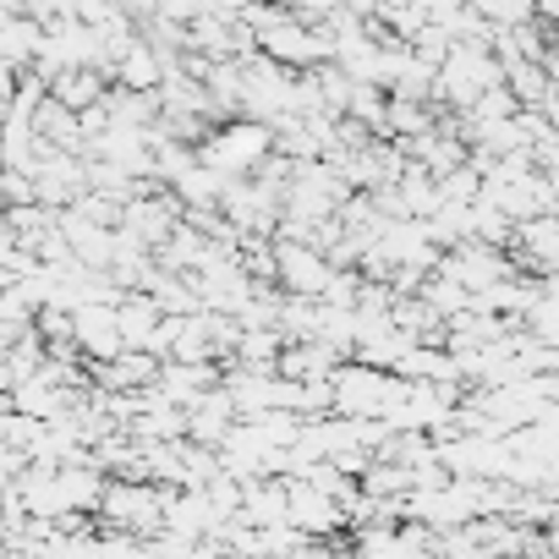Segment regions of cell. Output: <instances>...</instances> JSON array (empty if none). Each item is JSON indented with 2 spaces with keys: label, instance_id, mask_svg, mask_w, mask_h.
Masks as SVG:
<instances>
[{
  "label": "cell",
  "instance_id": "obj_1",
  "mask_svg": "<svg viewBox=\"0 0 559 559\" xmlns=\"http://www.w3.org/2000/svg\"><path fill=\"white\" fill-rule=\"evenodd\" d=\"M269 132L263 127H225V132H214V143H203L192 159H203V170H214L219 181L225 176H247L263 154H269Z\"/></svg>",
  "mask_w": 559,
  "mask_h": 559
},
{
  "label": "cell",
  "instance_id": "obj_2",
  "mask_svg": "<svg viewBox=\"0 0 559 559\" xmlns=\"http://www.w3.org/2000/svg\"><path fill=\"white\" fill-rule=\"evenodd\" d=\"M274 274L297 292V302H313V297H324V286H330V274H335V269L324 263V252H319V247H302V241H274Z\"/></svg>",
  "mask_w": 559,
  "mask_h": 559
},
{
  "label": "cell",
  "instance_id": "obj_3",
  "mask_svg": "<svg viewBox=\"0 0 559 559\" xmlns=\"http://www.w3.org/2000/svg\"><path fill=\"white\" fill-rule=\"evenodd\" d=\"M116 72H121V88H132V94H154V88L165 83L159 50H154V45H138V39L116 56Z\"/></svg>",
  "mask_w": 559,
  "mask_h": 559
}]
</instances>
